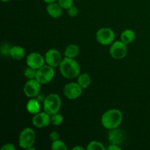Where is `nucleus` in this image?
<instances>
[{
  "label": "nucleus",
  "mask_w": 150,
  "mask_h": 150,
  "mask_svg": "<svg viewBox=\"0 0 150 150\" xmlns=\"http://www.w3.org/2000/svg\"><path fill=\"white\" fill-rule=\"evenodd\" d=\"M115 39V34L111 29L103 27L96 32V40L103 45H108L113 43Z\"/></svg>",
  "instance_id": "nucleus-6"
},
{
  "label": "nucleus",
  "mask_w": 150,
  "mask_h": 150,
  "mask_svg": "<svg viewBox=\"0 0 150 150\" xmlns=\"http://www.w3.org/2000/svg\"><path fill=\"white\" fill-rule=\"evenodd\" d=\"M51 149L52 150H67V146H66V144L64 143L63 141L59 140L54 141V142H52V144H51Z\"/></svg>",
  "instance_id": "nucleus-21"
},
{
  "label": "nucleus",
  "mask_w": 150,
  "mask_h": 150,
  "mask_svg": "<svg viewBox=\"0 0 150 150\" xmlns=\"http://www.w3.org/2000/svg\"><path fill=\"white\" fill-rule=\"evenodd\" d=\"M45 60L47 64L55 68L59 66L62 59L61 54L59 52V51L54 48H51L45 53Z\"/></svg>",
  "instance_id": "nucleus-11"
},
{
  "label": "nucleus",
  "mask_w": 150,
  "mask_h": 150,
  "mask_svg": "<svg viewBox=\"0 0 150 150\" xmlns=\"http://www.w3.org/2000/svg\"><path fill=\"white\" fill-rule=\"evenodd\" d=\"M59 4L64 10H67L73 6V0H57Z\"/></svg>",
  "instance_id": "nucleus-25"
},
{
  "label": "nucleus",
  "mask_w": 150,
  "mask_h": 150,
  "mask_svg": "<svg viewBox=\"0 0 150 150\" xmlns=\"http://www.w3.org/2000/svg\"><path fill=\"white\" fill-rule=\"evenodd\" d=\"M19 1H23V0H19Z\"/></svg>",
  "instance_id": "nucleus-33"
},
{
  "label": "nucleus",
  "mask_w": 150,
  "mask_h": 150,
  "mask_svg": "<svg viewBox=\"0 0 150 150\" xmlns=\"http://www.w3.org/2000/svg\"><path fill=\"white\" fill-rule=\"evenodd\" d=\"M120 39L122 42L127 45L131 43L136 39V33L132 29H125L123 31L120 35Z\"/></svg>",
  "instance_id": "nucleus-17"
},
{
  "label": "nucleus",
  "mask_w": 150,
  "mask_h": 150,
  "mask_svg": "<svg viewBox=\"0 0 150 150\" xmlns=\"http://www.w3.org/2000/svg\"><path fill=\"white\" fill-rule=\"evenodd\" d=\"M123 120V114L119 109L113 108L105 111L101 117V124L108 130L120 127Z\"/></svg>",
  "instance_id": "nucleus-1"
},
{
  "label": "nucleus",
  "mask_w": 150,
  "mask_h": 150,
  "mask_svg": "<svg viewBox=\"0 0 150 150\" xmlns=\"http://www.w3.org/2000/svg\"><path fill=\"white\" fill-rule=\"evenodd\" d=\"M55 76L54 68L51 66L44 64L42 67L38 70L36 78L35 79L41 83V84H47L50 83Z\"/></svg>",
  "instance_id": "nucleus-5"
},
{
  "label": "nucleus",
  "mask_w": 150,
  "mask_h": 150,
  "mask_svg": "<svg viewBox=\"0 0 150 150\" xmlns=\"http://www.w3.org/2000/svg\"><path fill=\"white\" fill-rule=\"evenodd\" d=\"M73 150H84L85 148H83V146H74V147L72 149Z\"/></svg>",
  "instance_id": "nucleus-30"
},
{
  "label": "nucleus",
  "mask_w": 150,
  "mask_h": 150,
  "mask_svg": "<svg viewBox=\"0 0 150 150\" xmlns=\"http://www.w3.org/2000/svg\"><path fill=\"white\" fill-rule=\"evenodd\" d=\"M79 51H80V49H79V45L76 44H70L67 45L64 51V57L67 58L75 59L79 54Z\"/></svg>",
  "instance_id": "nucleus-18"
},
{
  "label": "nucleus",
  "mask_w": 150,
  "mask_h": 150,
  "mask_svg": "<svg viewBox=\"0 0 150 150\" xmlns=\"http://www.w3.org/2000/svg\"><path fill=\"white\" fill-rule=\"evenodd\" d=\"M49 138L51 139V141L52 142H54V141L59 140L60 139V135L58 132L57 131H53L50 133L49 135Z\"/></svg>",
  "instance_id": "nucleus-27"
},
{
  "label": "nucleus",
  "mask_w": 150,
  "mask_h": 150,
  "mask_svg": "<svg viewBox=\"0 0 150 150\" xmlns=\"http://www.w3.org/2000/svg\"><path fill=\"white\" fill-rule=\"evenodd\" d=\"M108 142L111 144L121 145L125 139V133L119 127L109 130L108 135Z\"/></svg>",
  "instance_id": "nucleus-13"
},
{
  "label": "nucleus",
  "mask_w": 150,
  "mask_h": 150,
  "mask_svg": "<svg viewBox=\"0 0 150 150\" xmlns=\"http://www.w3.org/2000/svg\"><path fill=\"white\" fill-rule=\"evenodd\" d=\"M41 89V83L36 79H29L23 86V93L27 98H36L39 95Z\"/></svg>",
  "instance_id": "nucleus-8"
},
{
  "label": "nucleus",
  "mask_w": 150,
  "mask_h": 150,
  "mask_svg": "<svg viewBox=\"0 0 150 150\" xmlns=\"http://www.w3.org/2000/svg\"><path fill=\"white\" fill-rule=\"evenodd\" d=\"M25 57V50L20 45H13L10 51V57L15 60H21Z\"/></svg>",
  "instance_id": "nucleus-16"
},
{
  "label": "nucleus",
  "mask_w": 150,
  "mask_h": 150,
  "mask_svg": "<svg viewBox=\"0 0 150 150\" xmlns=\"http://www.w3.org/2000/svg\"><path fill=\"white\" fill-rule=\"evenodd\" d=\"M62 105L61 98L57 94H51L43 100V111L52 116L59 113Z\"/></svg>",
  "instance_id": "nucleus-3"
},
{
  "label": "nucleus",
  "mask_w": 150,
  "mask_h": 150,
  "mask_svg": "<svg viewBox=\"0 0 150 150\" xmlns=\"http://www.w3.org/2000/svg\"><path fill=\"white\" fill-rule=\"evenodd\" d=\"M82 89L77 82H70L64 86L63 93L67 99L76 100L82 95Z\"/></svg>",
  "instance_id": "nucleus-9"
},
{
  "label": "nucleus",
  "mask_w": 150,
  "mask_h": 150,
  "mask_svg": "<svg viewBox=\"0 0 150 150\" xmlns=\"http://www.w3.org/2000/svg\"><path fill=\"white\" fill-rule=\"evenodd\" d=\"M121 147L119 145L117 144H110V146L108 147V150H120Z\"/></svg>",
  "instance_id": "nucleus-29"
},
{
  "label": "nucleus",
  "mask_w": 150,
  "mask_h": 150,
  "mask_svg": "<svg viewBox=\"0 0 150 150\" xmlns=\"http://www.w3.org/2000/svg\"><path fill=\"white\" fill-rule=\"evenodd\" d=\"M45 57H42L40 54L37 52H32L26 57V64L27 66L38 70L45 64Z\"/></svg>",
  "instance_id": "nucleus-12"
},
{
  "label": "nucleus",
  "mask_w": 150,
  "mask_h": 150,
  "mask_svg": "<svg viewBox=\"0 0 150 150\" xmlns=\"http://www.w3.org/2000/svg\"><path fill=\"white\" fill-rule=\"evenodd\" d=\"M67 14L69 15V16L70 17H76L78 15V13H79V10H78V8L75 6H72L71 7H70L69 9H67Z\"/></svg>",
  "instance_id": "nucleus-26"
},
{
  "label": "nucleus",
  "mask_w": 150,
  "mask_h": 150,
  "mask_svg": "<svg viewBox=\"0 0 150 150\" xmlns=\"http://www.w3.org/2000/svg\"><path fill=\"white\" fill-rule=\"evenodd\" d=\"M26 111L32 114H36L40 111V104L37 98H32L29 99L26 105Z\"/></svg>",
  "instance_id": "nucleus-15"
},
{
  "label": "nucleus",
  "mask_w": 150,
  "mask_h": 150,
  "mask_svg": "<svg viewBox=\"0 0 150 150\" xmlns=\"http://www.w3.org/2000/svg\"><path fill=\"white\" fill-rule=\"evenodd\" d=\"M63 120H64L63 116L59 113H57L51 116V123L55 126L60 125L63 122Z\"/></svg>",
  "instance_id": "nucleus-24"
},
{
  "label": "nucleus",
  "mask_w": 150,
  "mask_h": 150,
  "mask_svg": "<svg viewBox=\"0 0 150 150\" xmlns=\"http://www.w3.org/2000/svg\"><path fill=\"white\" fill-rule=\"evenodd\" d=\"M11 44L9 42H4L2 45H1V48H0V51H1V54L4 57H10V51L12 48Z\"/></svg>",
  "instance_id": "nucleus-23"
},
{
  "label": "nucleus",
  "mask_w": 150,
  "mask_h": 150,
  "mask_svg": "<svg viewBox=\"0 0 150 150\" xmlns=\"http://www.w3.org/2000/svg\"><path fill=\"white\" fill-rule=\"evenodd\" d=\"M16 146H14V144L10 143L5 144L3 145L1 148V150H16Z\"/></svg>",
  "instance_id": "nucleus-28"
},
{
  "label": "nucleus",
  "mask_w": 150,
  "mask_h": 150,
  "mask_svg": "<svg viewBox=\"0 0 150 150\" xmlns=\"http://www.w3.org/2000/svg\"><path fill=\"white\" fill-rule=\"evenodd\" d=\"M2 2H8V1H10V0H1Z\"/></svg>",
  "instance_id": "nucleus-32"
},
{
  "label": "nucleus",
  "mask_w": 150,
  "mask_h": 150,
  "mask_svg": "<svg viewBox=\"0 0 150 150\" xmlns=\"http://www.w3.org/2000/svg\"><path fill=\"white\" fill-rule=\"evenodd\" d=\"M87 150H105V148L101 142L98 141H92L88 144Z\"/></svg>",
  "instance_id": "nucleus-22"
},
{
  "label": "nucleus",
  "mask_w": 150,
  "mask_h": 150,
  "mask_svg": "<svg viewBox=\"0 0 150 150\" xmlns=\"http://www.w3.org/2000/svg\"><path fill=\"white\" fill-rule=\"evenodd\" d=\"M42 1H43L44 2L46 3V4H50V3L54 2V1H56L57 0H42Z\"/></svg>",
  "instance_id": "nucleus-31"
},
{
  "label": "nucleus",
  "mask_w": 150,
  "mask_h": 150,
  "mask_svg": "<svg viewBox=\"0 0 150 150\" xmlns=\"http://www.w3.org/2000/svg\"><path fill=\"white\" fill-rule=\"evenodd\" d=\"M77 83L81 86L82 89H86L91 83V77L88 73H81L78 76Z\"/></svg>",
  "instance_id": "nucleus-19"
},
{
  "label": "nucleus",
  "mask_w": 150,
  "mask_h": 150,
  "mask_svg": "<svg viewBox=\"0 0 150 150\" xmlns=\"http://www.w3.org/2000/svg\"><path fill=\"white\" fill-rule=\"evenodd\" d=\"M36 135L33 129L30 127H26L21 130L18 137L19 146L22 149H28L33 146L35 142Z\"/></svg>",
  "instance_id": "nucleus-4"
},
{
  "label": "nucleus",
  "mask_w": 150,
  "mask_h": 150,
  "mask_svg": "<svg viewBox=\"0 0 150 150\" xmlns=\"http://www.w3.org/2000/svg\"><path fill=\"white\" fill-rule=\"evenodd\" d=\"M37 73H38V70L33 68V67H29V66H27L25 68L24 71H23V75L28 80H29V79H35Z\"/></svg>",
  "instance_id": "nucleus-20"
},
{
  "label": "nucleus",
  "mask_w": 150,
  "mask_h": 150,
  "mask_svg": "<svg viewBox=\"0 0 150 150\" xmlns=\"http://www.w3.org/2000/svg\"><path fill=\"white\" fill-rule=\"evenodd\" d=\"M32 125L37 128H43L51 124V115L46 112H39L34 114L32 119Z\"/></svg>",
  "instance_id": "nucleus-10"
},
{
  "label": "nucleus",
  "mask_w": 150,
  "mask_h": 150,
  "mask_svg": "<svg viewBox=\"0 0 150 150\" xmlns=\"http://www.w3.org/2000/svg\"><path fill=\"white\" fill-rule=\"evenodd\" d=\"M127 53V44L125 43L122 40L113 42L110 47V55L113 59H122L126 57Z\"/></svg>",
  "instance_id": "nucleus-7"
},
{
  "label": "nucleus",
  "mask_w": 150,
  "mask_h": 150,
  "mask_svg": "<svg viewBox=\"0 0 150 150\" xmlns=\"http://www.w3.org/2000/svg\"><path fill=\"white\" fill-rule=\"evenodd\" d=\"M48 14L54 18H59L62 16L63 8L59 4L58 2H52L48 4L46 7Z\"/></svg>",
  "instance_id": "nucleus-14"
},
{
  "label": "nucleus",
  "mask_w": 150,
  "mask_h": 150,
  "mask_svg": "<svg viewBox=\"0 0 150 150\" xmlns=\"http://www.w3.org/2000/svg\"><path fill=\"white\" fill-rule=\"evenodd\" d=\"M59 67L62 76L67 79H76L80 75V65L74 59L64 57L62 60Z\"/></svg>",
  "instance_id": "nucleus-2"
}]
</instances>
